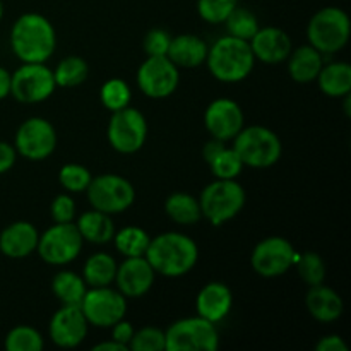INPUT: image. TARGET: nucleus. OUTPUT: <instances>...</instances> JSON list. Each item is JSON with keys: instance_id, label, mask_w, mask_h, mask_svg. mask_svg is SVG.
<instances>
[{"instance_id": "nucleus-1", "label": "nucleus", "mask_w": 351, "mask_h": 351, "mask_svg": "<svg viewBox=\"0 0 351 351\" xmlns=\"http://www.w3.org/2000/svg\"><path fill=\"white\" fill-rule=\"evenodd\" d=\"M144 257L160 276L180 278L195 267L199 247L185 233L167 232L149 240Z\"/></svg>"}, {"instance_id": "nucleus-2", "label": "nucleus", "mask_w": 351, "mask_h": 351, "mask_svg": "<svg viewBox=\"0 0 351 351\" xmlns=\"http://www.w3.org/2000/svg\"><path fill=\"white\" fill-rule=\"evenodd\" d=\"M10 50L21 62H47L57 48V33L50 19L26 12L10 27Z\"/></svg>"}, {"instance_id": "nucleus-3", "label": "nucleus", "mask_w": 351, "mask_h": 351, "mask_svg": "<svg viewBox=\"0 0 351 351\" xmlns=\"http://www.w3.org/2000/svg\"><path fill=\"white\" fill-rule=\"evenodd\" d=\"M206 65L213 77L225 84L242 82L252 74L256 67V57L250 50L249 41L226 34L218 38L208 48Z\"/></svg>"}, {"instance_id": "nucleus-4", "label": "nucleus", "mask_w": 351, "mask_h": 351, "mask_svg": "<svg viewBox=\"0 0 351 351\" xmlns=\"http://www.w3.org/2000/svg\"><path fill=\"white\" fill-rule=\"evenodd\" d=\"M232 147L245 167L257 170L274 167L283 154V144L278 134L264 125L243 127L233 139Z\"/></svg>"}, {"instance_id": "nucleus-5", "label": "nucleus", "mask_w": 351, "mask_h": 351, "mask_svg": "<svg viewBox=\"0 0 351 351\" xmlns=\"http://www.w3.org/2000/svg\"><path fill=\"white\" fill-rule=\"evenodd\" d=\"M247 201V194L237 180L215 178L206 185L199 197L202 218L213 226H221L240 215Z\"/></svg>"}, {"instance_id": "nucleus-6", "label": "nucleus", "mask_w": 351, "mask_h": 351, "mask_svg": "<svg viewBox=\"0 0 351 351\" xmlns=\"http://www.w3.org/2000/svg\"><path fill=\"white\" fill-rule=\"evenodd\" d=\"M351 23L348 14L339 7H324L311 17L307 26L308 45L322 55H335L348 45Z\"/></svg>"}, {"instance_id": "nucleus-7", "label": "nucleus", "mask_w": 351, "mask_h": 351, "mask_svg": "<svg viewBox=\"0 0 351 351\" xmlns=\"http://www.w3.org/2000/svg\"><path fill=\"white\" fill-rule=\"evenodd\" d=\"M53 71L47 62H23L10 74V96L23 105L47 101L55 93Z\"/></svg>"}, {"instance_id": "nucleus-8", "label": "nucleus", "mask_w": 351, "mask_h": 351, "mask_svg": "<svg viewBox=\"0 0 351 351\" xmlns=\"http://www.w3.org/2000/svg\"><path fill=\"white\" fill-rule=\"evenodd\" d=\"M86 194L91 208L106 215H119L127 211L136 202V189L132 182L117 173L93 177L86 189Z\"/></svg>"}, {"instance_id": "nucleus-9", "label": "nucleus", "mask_w": 351, "mask_h": 351, "mask_svg": "<svg viewBox=\"0 0 351 351\" xmlns=\"http://www.w3.org/2000/svg\"><path fill=\"white\" fill-rule=\"evenodd\" d=\"M84 240L75 223H53L40 233L36 252L50 266H67L81 254Z\"/></svg>"}, {"instance_id": "nucleus-10", "label": "nucleus", "mask_w": 351, "mask_h": 351, "mask_svg": "<svg viewBox=\"0 0 351 351\" xmlns=\"http://www.w3.org/2000/svg\"><path fill=\"white\" fill-rule=\"evenodd\" d=\"M167 351H216L219 332L216 324L194 315L173 322L165 331Z\"/></svg>"}, {"instance_id": "nucleus-11", "label": "nucleus", "mask_w": 351, "mask_h": 351, "mask_svg": "<svg viewBox=\"0 0 351 351\" xmlns=\"http://www.w3.org/2000/svg\"><path fill=\"white\" fill-rule=\"evenodd\" d=\"M108 143L117 153L134 154L141 151L147 139V122L146 117L137 108H127L112 112V119L106 129Z\"/></svg>"}, {"instance_id": "nucleus-12", "label": "nucleus", "mask_w": 351, "mask_h": 351, "mask_svg": "<svg viewBox=\"0 0 351 351\" xmlns=\"http://www.w3.org/2000/svg\"><path fill=\"white\" fill-rule=\"evenodd\" d=\"M79 307L89 326L110 329L115 322L125 317L127 298L112 287L88 288Z\"/></svg>"}, {"instance_id": "nucleus-13", "label": "nucleus", "mask_w": 351, "mask_h": 351, "mask_svg": "<svg viewBox=\"0 0 351 351\" xmlns=\"http://www.w3.org/2000/svg\"><path fill=\"white\" fill-rule=\"evenodd\" d=\"M298 252L293 243L283 237L263 239L250 254V266L254 273L263 278H280L295 266Z\"/></svg>"}, {"instance_id": "nucleus-14", "label": "nucleus", "mask_w": 351, "mask_h": 351, "mask_svg": "<svg viewBox=\"0 0 351 351\" xmlns=\"http://www.w3.org/2000/svg\"><path fill=\"white\" fill-rule=\"evenodd\" d=\"M14 147L24 160L43 161L50 158L57 147V130L43 117H31L17 129Z\"/></svg>"}, {"instance_id": "nucleus-15", "label": "nucleus", "mask_w": 351, "mask_h": 351, "mask_svg": "<svg viewBox=\"0 0 351 351\" xmlns=\"http://www.w3.org/2000/svg\"><path fill=\"white\" fill-rule=\"evenodd\" d=\"M139 91L151 99H163L173 95L180 82V69L165 57H147L136 74Z\"/></svg>"}, {"instance_id": "nucleus-16", "label": "nucleus", "mask_w": 351, "mask_h": 351, "mask_svg": "<svg viewBox=\"0 0 351 351\" xmlns=\"http://www.w3.org/2000/svg\"><path fill=\"white\" fill-rule=\"evenodd\" d=\"M204 125L213 139L230 143L245 127V115L235 99L218 98L213 99L206 108Z\"/></svg>"}, {"instance_id": "nucleus-17", "label": "nucleus", "mask_w": 351, "mask_h": 351, "mask_svg": "<svg viewBox=\"0 0 351 351\" xmlns=\"http://www.w3.org/2000/svg\"><path fill=\"white\" fill-rule=\"evenodd\" d=\"M89 322L79 305H62L50 319L48 335L58 348H75L86 339Z\"/></svg>"}, {"instance_id": "nucleus-18", "label": "nucleus", "mask_w": 351, "mask_h": 351, "mask_svg": "<svg viewBox=\"0 0 351 351\" xmlns=\"http://www.w3.org/2000/svg\"><path fill=\"white\" fill-rule=\"evenodd\" d=\"M154 280H156V273L146 257H123V261L117 267L113 285L125 298H141L149 293Z\"/></svg>"}, {"instance_id": "nucleus-19", "label": "nucleus", "mask_w": 351, "mask_h": 351, "mask_svg": "<svg viewBox=\"0 0 351 351\" xmlns=\"http://www.w3.org/2000/svg\"><path fill=\"white\" fill-rule=\"evenodd\" d=\"M256 62H263L267 65H278L287 62L288 55L293 50L291 38L287 31L276 26L259 27L257 33L249 40Z\"/></svg>"}, {"instance_id": "nucleus-20", "label": "nucleus", "mask_w": 351, "mask_h": 351, "mask_svg": "<svg viewBox=\"0 0 351 351\" xmlns=\"http://www.w3.org/2000/svg\"><path fill=\"white\" fill-rule=\"evenodd\" d=\"M233 307V293L228 285L221 281H209L195 297V312L199 317L218 324L228 317Z\"/></svg>"}, {"instance_id": "nucleus-21", "label": "nucleus", "mask_w": 351, "mask_h": 351, "mask_svg": "<svg viewBox=\"0 0 351 351\" xmlns=\"http://www.w3.org/2000/svg\"><path fill=\"white\" fill-rule=\"evenodd\" d=\"M40 232L29 221H16L0 232V252L9 259H26L36 252Z\"/></svg>"}, {"instance_id": "nucleus-22", "label": "nucleus", "mask_w": 351, "mask_h": 351, "mask_svg": "<svg viewBox=\"0 0 351 351\" xmlns=\"http://www.w3.org/2000/svg\"><path fill=\"white\" fill-rule=\"evenodd\" d=\"M305 307L307 312L319 322H335L345 312V304L339 293L324 283L308 287L305 295Z\"/></svg>"}, {"instance_id": "nucleus-23", "label": "nucleus", "mask_w": 351, "mask_h": 351, "mask_svg": "<svg viewBox=\"0 0 351 351\" xmlns=\"http://www.w3.org/2000/svg\"><path fill=\"white\" fill-rule=\"evenodd\" d=\"M208 48V43L201 36L192 33H184L171 38L167 57L178 69H195L206 62Z\"/></svg>"}, {"instance_id": "nucleus-24", "label": "nucleus", "mask_w": 351, "mask_h": 351, "mask_svg": "<svg viewBox=\"0 0 351 351\" xmlns=\"http://www.w3.org/2000/svg\"><path fill=\"white\" fill-rule=\"evenodd\" d=\"M288 74L298 84H308L315 82L322 65H324V55L315 50L312 45H302L293 48L287 58Z\"/></svg>"}, {"instance_id": "nucleus-25", "label": "nucleus", "mask_w": 351, "mask_h": 351, "mask_svg": "<svg viewBox=\"0 0 351 351\" xmlns=\"http://www.w3.org/2000/svg\"><path fill=\"white\" fill-rule=\"evenodd\" d=\"M75 226H77L82 240L95 243V245H105V243L112 242L117 232L112 215H106V213L93 208L91 211H86L79 216Z\"/></svg>"}, {"instance_id": "nucleus-26", "label": "nucleus", "mask_w": 351, "mask_h": 351, "mask_svg": "<svg viewBox=\"0 0 351 351\" xmlns=\"http://www.w3.org/2000/svg\"><path fill=\"white\" fill-rule=\"evenodd\" d=\"M315 82L329 98H345L351 95V65L348 62H324Z\"/></svg>"}, {"instance_id": "nucleus-27", "label": "nucleus", "mask_w": 351, "mask_h": 351, "mask_svg": "<svg viewBox=\"0 0 351 351\" xmlns=\"http://www.w3.org/2000/svg\"><path fill=\"white\" fill-rule=\"evenodd\" d=\"M117 267H119V263L115 261V257L106 252H96L91 257H88L81 276L88 285V288L112 287L113 281H115Z\"/></svg>"}, {"instance_id": "nucleus-28", "label": "nucleus", "mask_w": 351, "mask_h": 351, "mask_svg": "<svg viewBox=\"0 0 351 351\" xmlns=\"http://www.w3.org/2000/svg\"><path fill=\"white\" fill-rule=\"evenodd\" d=\"M165 213L173 223L180 226L195 225L202 218L199 199L187 192H173L165 201Z\"/></svg>"}, {"instance_id": "nucleus-29", "label": "nucleus", "mask_w": 351, "mask_h": 351, "mask_svg": "<svg viewBox=\"0 0 351 351\" xmlns=\"http://www.w3.org/2000/svg\"><path fill=\"white\" fill-rule=\"evenodd\" d=\"M51 291L62 305H81L88 285L74 271H58L51 280Z\"/></svg>"}, {"instance_id": "nucleus-30", "label": "nucleus", "mask_w": 351, "mask_h": 351, "mask_svg": "<svg viewBox=\"0 0 351 351\" xmlns=\"http://www.w3.org/2000/svg\"><path fill=\"white\" fill-rule=\"evenodd\" d=\"M151 237L141 226H123L115 232L112 242L123 257H141L146 254Z\"/></svg>"}, {"instance_id": "nucleus-31", "label": "nucleus", "mask_w": 351, "mask_h": 351, "mask_svg": "<svg viewBox=\"0 0 351 351\" xmlns=\"http://www.w3.org/2000/svg\"><path fill=\"white\" fill-rule=\"evenodd\" d=\"M51 71H53L55 84L60 88H75L88 79L89 65L82 57L71 55V57L62 58L57 67Z\"/></svg>"}, {"instance_id": "nucleus-32", "label": "nucleus", "mask_w": 351, "mask_h": 351, "mask_svg": "<svg viewBox=\"0 0 351 351\" xmlns=\"http://www.w3.org/2000/svg\"><path fill=\"white\" fill-rule=\"evenodd\" d=\"M99 99L103 106L110 112H119V110L130 106L132 101V89L123 79L112 77L101 86L99 89Z\"/></svg>"}, {"instance_id": "nucleus-33", "label": "nucleus", "mask_w": 351, "mask_h": 351, "mask_svg": "<svg viewBox=\"0 0 351 351\" xmlns=\"http://www.w3.org/2000/svg\"><path fill=\"white\" fill-rule=\"evenodd\" d=\"M3 348L7 351H41L45 348V339L31 326H16L7 332Z\"/></svg>"}, {"instance_id": "nucleus-34", "label": "nucleus", "mask_w": 351, "mask_h": 351, "mask_svg": "<svg viewBox=\"0 0 351 351\" xmlns=\"http://www.w3.org/2000/svg\"><path fill=\"white\" fill-rule=\"evenodd\" d=\"M223 24L226 26L228 34L245 41H249L261 27L259 19H257L256 14H254L252 10L240 5H237L235 9H233V12L226 17V21Z\"/></svg>"}, {"instance_id": "nucleus-35", "label": "nucleus", "mask_w": 351, "mask_h": 351, "mask_svg": "<svg viewBox=\"0 0 351 351\" xmlns=\"http://www.w3.org/2000/svg\"><path fill=\"white\" fill-rule=\"evenodd\" d=\"M208 165L215 178H223V180H237L245 168L239 153L228 146L223 147Z\"/></svg>"}, {"instance_id": "nucleus-36", "label": "nucleus", "mask_w": 351, "mask_h": 351, "mask_svg": "<svg viewBox=\"0 0 351 351\" xmlns=\"http://www.w3.org/2000/svg\"><path fill=\"white\" fill-rule=\"evenodd\" d=\"M295 267L307 287H315V285L324 283L326 280V263L317 252H304L298 254L297 261H295Z\"/></svg>"}, {"instance_id": "nucleus-37", "label": "nucleus", "mask_w": 351, "mask_h": 351, "mask_svg": "<svg viewBox=\"0 0 351 351\" xmlns=\"http://www.w3.org/2000/svg\"><path fill=\"white\" fill-rule=\"evenodd\" d=\"M93 175L86 167L79 163H67L58 171V182L62 187L71 194H81L86 192Z\"/></svg>"}, {"instance_id": "nucleus-38", "label": "nucleus", "mask_w": 351, "mask_h": 351, "mask_svg": "<svg viewBox=\"0 0 351 351\" xmlns=\"http://www.w3.org/2000/svg\"><path fill=\"white\" fill-rule=\"evenodd\" d=\"M239 5V0H197V14L209 24H223Z\"/></svg>"}, {"instance_id": "nucleus-39", "label": "nucleus", "mask_w": 351, "mask_h": 351, "mask_svg": "<svg viewBox=\"0 0 351 351\" xmlns=\"http://www.w3.org/2000/svg\"><path fill=\"white\" fill-rule=\"evenodd\" d=\"M132 351H167V338L165 331L158 328H143L134 332L129 343Z\"/></svg>"}, {"instance_id": "nucleus-40", "label": "nucleus", "mask_w": 351, "mask_h": 351, "mask_svg": "<svg viewBox=\"0 0 351 351\" xmlns=\"http://www.w3.org/2000/svg\"><path fill=\"white\" fill-rule=\"evenodd\" d=\"M171 34L161 27H154L144 38V51L147 57H165L170 48Z\"/></svg>"}, {"instance_id": "nucleus-41", "label": "nucleus", "mask_w": 351, "mask_h": 351, "mask_svg": "<svg viewBox=\"0 0 351 351\" xmlns=\"http://www.w3.org/2000/svg\"><path fill=\"white\" fill-rule=\"evenodd\" d=\"M77 206L72 195L58 194L50 204V215L53 223H72L75 219Z\"/></svg>"}, {"instance_id": "nucleus-42", "label": "nucleus", "mask_w": 351, "mask_h": 351, "mask_svg": "<svg viewBox=\"0 0 351 351\" xmlns=\"http://www.w3.org/2000/svg\"><path fill=\"white\" fill-rule=\"evenodd\" d=\"M110 329H112V339H115L117 343H120V345H123L129 348L130 339H132L134 332H136L134 326L130 324L129 321H125V317H123V319H120L119 322H115V324H113Z\"/></svg>"}, {"instance_id": "nucleus-43", "label": "nucleus", "mask_w": 351, "mask_h": 351, "mask_svg": "<svg viewBox=\"0 0 351 351\" xmlns=\"http://www.w3.org/2000/svg\"><path fill=\"white\" fill-rule=\"evenodd\" d=\"M17 156H19V154H17L14 144L0 141V175L7 173V171L16 165Z\"/></svg>"}, {"instance_id": "nucleus-44", "label": "nucleus", "mask_w": 351, "mask_h": 351, "mask_svg": "<svg viewBox=\"0 0 351 351\" xmlns=\"http://www.w3.org/2000/svg\"><path fill=\"white\" fill-rule=\"evenodd\" d=\"M317 351H348V345L339 335H328L322 336L315 345Z\"/></svg>"}, {"instance_id": "nucleus-45", "label": "nucleus", "mask_w": 351, "mask_h": 351, "mask_svg": "<svg viewBox=\"0 0 351 351\" xmlns=\"http://www.w3.org/2000/svg\"><path fill=\"white\" fill-rule=\"evenodd\" d=\"M225 146H226V143H223V141H218V139H213L211 137V141H209V143H206L204 149H202V156H204L206 163H209V161H211L213 158H215L216 154H218Z\"/></svg>"}, {"instance_id": "nucleus-46", "label": "nucleus", "mask_w": 351, "mask_h": 351, "mask_svg": "<svg viewBox=\"0 0 351 351\" xmlns=\"http://www.w3.org/2000/svg\"><path fill=\"white\" fill-rule=\"evenodd\" d=\"M7 96H10V72L0 67V99H5Z\"/></svg>"}, {"instance_id": "nucleus-47", "label": "nucleus", "mask_w": 351, "mask_h": 351, "mask_svg": "<svg viewBox=\"0 0 351 351\" xmlns=\"http://www.w3.org/2000/svg\"><path fill=\"white\" fill-rule=\"evenodd\" d=\"M93 350L95 351H129V348L123 345H120V343H117L115 339L110 338L108 341H103V343H98V345L93 346Z\"/></svg>"}, {"instance_id": "nucleus-48", "label": "nucleus", "mask_w": 351, "mask_h": 351, "mask_svg": "<svg viewBox=\"0 0 351 351\" xmlns=\"http://www.w3.org/2000/svg\"><path fill=\"white\" fill-rule=\"evenodd\" d=\"M341 99H345V101H343V106H345V115L350 117V115H351V108H350V105H351V95H346L345 98H341Z\"/></svg>"}, {"instance_id": "nucleus-49", "label": "nucleus", "mask_w": 351, "mask_h": 351, "mask_svg": "<svg viewBox=\"0 0 351 351\" xmlns=\"http://www.w3.org/2000/svg\"><path fill=\"white\" fill-rule=\"evenodd\" d=\"M2 17H3V3L2 0H0V21H2Z\"/></svg>"}]
</instances>
